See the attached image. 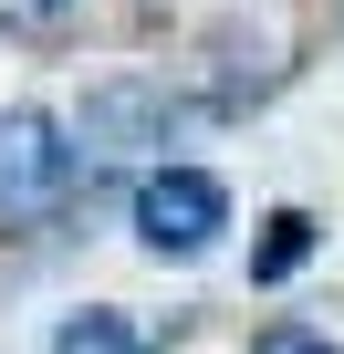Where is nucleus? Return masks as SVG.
<instances>
[{"label": "nucleus", "instance_id": "obj_1", "mask_svg": "<svg viewBox=\"0 0 344 354\" xmlns=\"http://www.w3.org/2000/svg\"><path fill=\"white\" fill-rule=\"evenodd\" d=\"M73 188H84V146H73L53 115L11 104V115H0V230L63 219V198H73Z\"/></svg>", "mask_w": 344, "mask_h": 354}, {"label": "nucleus", "instance_id": "obj_2", "mask_svg": "<svg viewBox=\"0 0 344 354\" xmlns=\"http://www.w3.org/2000/svg\"><path fill=\"white\" fill-rule=\"evenodd\" d=\"M219 230H230V188L199 177V167H156L146 188H136V240L156 261H199Z\"/></svg>", "mask_w": 344, "mask_h": 354}, {"label": "nucleus", "instance_id": "obj_3", "mask_svg": "<svg viewBox=\"0 0 344 354\" xmlns=\"http://www.w3.org/2000/svg\"><path fill=\"white\" fill-rule=\"evenodd\" d=\"M53 354H146V333H136L125 313H63Z\"/></svg>", "mask_w": 344, "mask_h": 354}, {"label": "nucleus", "instance_id": "obj_4", "mask_svg": "<svg viewBox=\"0 0 344 354\" xmlns=\"http://www.w3.org/2000/svg\"><path fill=\"white\" fill-rule=\"evenodd\" d=\"M0 21H11V32H63L73 0H0Z\"/></svg>", "mask_w": 344, "mask_h": 354}, {"label": "nucleus", "instance_id": "obj_5", "mask_svg": "<svg viewBox=\"0 0 344 354\" xmlns=\"http://www.w3.org/2000/svg\"><path fill=\"white\" fill-rule=\"evenodd\" d=\"M251 354H334V344H323V333H302V323H271Z\"/></svg>", "mask_w": 344, "mask_h": 354}]
</instances>
